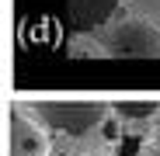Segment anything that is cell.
<instances>
[{
    "label": "cell",
    "mask_w": 160,
    "mask_h": 156,
    "mask_svg": "<svg viewBox=\"0 0 160 156\" xmlns=\"http://www.w3.org/2000/svg\"><path fill=\"white\" fill-rule=\"evenodd\" d=\"M52 135L28 104L7 108V156H52Z\"/></svg>",
    "instance_id": "cell-3"
},
{
    "label": "cell",
    "mask_w": 160,
    "mask_h": 156,
    "mask_svg": "<svg viewBox=\"0 0 160 156\" xmlns=\"http://www.w3.org/2000/svg\"><path fill=\"white\" fill-rule=\"evenodd\" d=\"M115 153L118 156H146L150 149H146V139L143 135H122L115 142Z\"/></svg>",
    "instance_id": "cell-6"
},
{
    "label": "cell",
    "mask_w": 160,
    "mask_h": 156,
    "mask_svg": "<svg viewBox=\"0 0 160 156\" xmlns=\"http://www.w3.org/2000/svg\"><path fill=\"white\" fill-rule=\"evenodd\" d=\"M146 156H160V142H153V146H150V153H146Z\"/></svg>",
    "instance_id": "cell-7"
},
{
    "label": "cell",
    "mask_w": 160,
    "mask_h": 156,
    "mask_svg": "<svg viewBox=\"0 0 160 156\" xmlns=\"http://www.w3.org/2000/svg\"><path fill=\"white\" fill-rule=\"evenodd\" d=\"M32 111L59 139H87L104 128L115 104H108V101H38V104H32Z\"/></svg>",
    "instance_id": "cell-1"
},
{
    "label": "cell",
    "mask_w": 160,
    "mask_h": 156,
    "mask_svg": "<svg viewBox=\"0 0 160 156\" xmlns=\"http://www.w3.org/2000/svg\"><path fill=\"white\" fill-rule=\"evenodd\" d=\"M98 42L112 59H160V28L136 14L108 24Z\"/></svg>",
    "instance_id": "cell-2"
},
{
    "label": "cell",
    "mask_w": 160,
    "mask_h": 156,
    "mask_svg": "<svg viewBox=\"0 0 160 156\" xmlns=\"http://www.w3.org/2000/svg\"><path fill=\"white\" fill-rule=\"evenodd\" d=\"M118 4H122L129 14L146 17V21H153L157 28H160V0H118Z\"/></svg>",
    "instance_id": "cell-5"
},
{
    "label": "cell",
    "mask_w": 160,
    "mask_h": 156,
    "mask_svg": "<svg viewBox=\"0 0 160 156\" xmlns=\"http://www.w3.org/2000/svg\"><path fill=\"white\" fill-rule=\"evenodd\" d=\"M115 115L122 121H150V118H160V104H153V101H122V104H115Z\"/></svg>",
    "instance_id": "cell-4"
}]
</instances>
